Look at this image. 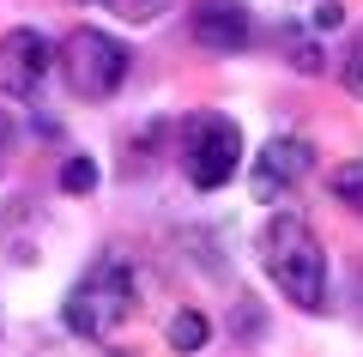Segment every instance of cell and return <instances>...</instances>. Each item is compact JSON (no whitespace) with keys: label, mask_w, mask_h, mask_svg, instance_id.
<instances>
[{"label":"cell","mask_w":363,"mask_h":357,"mask_svg":"<svg viewBox=\"0 0 363 357\" xmlns=\"http://www.w3.org/2000/svg\"><path fill=\"white\" fill-rule=\"evenodd\" d=\"M61 188L67 194H91L97 188V164H91V158H67L61 164Z\"/></svg>","instance_id":"8fae6325"},{"label":"cell","mask_w":363,"mask_h":357,"mask_svg":"<svg viewBox=\"0 0 363 357\" xmlns=\"http://www.w3.org/2000/svg\"><path fill=\"white\" fill-rule=\"evenodd\" d=\"M116 18H128V25H145V18H164L169 0H104Z\"/></svg>","instance_id":"30bf717a"},{"label":"cell","mask_w":363,"mask_h":357,"mask_svg":"<svg viewBox=\"0 0 363 357\" xmlns=\"http://www.w3.org/2000/svg\"><path fill=\"white\" fill-rule=\"evenodd\" d=\"M49 67H55V49L37 25H18L0 37V91L6 97H37Z\"/></svg>","instance_id":"8992f818"},{"label":"cell","mask_w":363,"mask_h":357,"mask_svg":"<svg viewBox=\"0 0 363 357\" xmlns=\"http://www.w3.org/2000/svg\"><path fill=\"white\" fill-rule=\"evenodd\" d=\"M236 321H242L236 339H260V309H255V303H236Z\"/></svg>","instance_id":"7c38bea8"},{"label":"cell","mask_w":363,"mask_h":357,"mask_svg":"<svg viewBox=\"0 0 363 357\" xmlns=\"http://www.w3.org/2000/svg\"><path fill=\"white\" fill-rule=\"evenodd\" d=\"M315 170V145L297 140V133H279V140H267L255 152V170H248V194H255L260 206H279L297 194V182Z\"/></svg>","instance_id":"5b68a950"},{"label":"cell","mask_w":363,"mask_h":357,"mask_svg":"<svg viewBox=\"0 0 363 357\" xmlns=\"http://www.w3.org/2000/svg\"><path fill=\"white\" fill-rule=\"evenodd\" d=\"M260 267H267V279L279 285V297L291 309H303V315L327 309V248L309 230V218H297V212L272 218L260 230Z\"/></svg>","instance_id":"6da1fadb"},{"label":"cell","mask_w":363,"mask_h":357,"mask_svg":"<svg viewBox=\"0 0 363 357\" xmlns=\"http://www.w3.org/2000/svg\"><path fill=\"white\" fill-rule=\"evenodd\" d=\"M128 43L121 37H109V31H97V25H79L73 37L61 43V79H67V91L73 97H85V103H109L121 91V79H128Z\"/></svg>","instance_id":"3957f363"},{"label":"cell","mask_w":363,"mask_h":357,"mask_svg":"<svg viewBox=\"0 0 363 357\" xmlns=\"http://www.w3.org/2000/svg\"><path fill=\"white\" fill-rule=\"evenodd\" d=\"M345 79H351V91L363 97V37L351 43V55H345Z\"/></svg>","instance_id":"4fadbf2b"},{"label":"cell","mask_w":363,"mask_h":357,"mask_svg":"<svg viewBox=\"0 0 363 357\" xmlns=\"http://www.w3.org/2000/svg\"><path fill=\"white\" fill-rule=\"evenodd\" d=\"M236 164H242V128H236L230 115L200 109V115L182 121V176L194 182L200 194L224 188L236 176Z\"/></svg>","instance_id":"277c9868"},{"label":"cell","mask_w":363,"mask_h":357,"mask_svg":"<svg viewBox=\"0 0 363 357\" xmlns=\"http://www.w3.org/2000/svg\"><path fill=\"white\" fill-rule=\"evenodd\" d=\"M188 37L206 55H242L255 43V13H248L242 0H200L194 13H188Z\"/></svg>","instance_id":"52a82bcc"},{"label":"cell","mask_w":363,"mask_h":357,"mask_svg":"<svg viewBox=\"0 0 363 357\" xmlns=\"http://www.w3.org/2000/svg\"><path fill=\"white\" fill-rule=\"evenodd\" d=\"M133 309H140L133 267L121 255H104V260H91L85 279L67 291L61 321H67V333H79V339H116V333L133 321Z\"/></svg>","instance_id":"7a4b0ae2"},{"label":"cell","mask_w":363,"mask_h":357,"mask_svg":"<svg viewBox=\"0 0 363 357\" xmlns=\"http://www.w3.org/2000/svg\"><path fill=\"white\" fill-rule=\"evenodd\" d=\"M327 188H333V200L345 206V212H357V218H363V158H351V164H339Z\"/></svg>","instance_id":"9c48e42d"},{"label":"cell","mask_w":363,"mask_h":357,"mask_svg":"<svg viewBox=\"0 0 363 357\" xmlns=\"http://www.w3.org/2000/svg\"><path fill=\"white\" fill-rule=\"evenodd\" d=\"M164 339H169V351H182V357H194L200 345L212 339V321L200 315V309H176V315H169V333H164Z\"/></svg>","instance_id":"ba28073f"},{"label":"cell","mask_w":363,"mask_h":357,"mask_svg":"<svg viewBox=\"0 0 363 357\" xmlns=\"http://www.w3.org/2000/svg\"><path fill=\"white\" fill-rule=\"evenodd\" d=\"M13 145V121H6V109H0V152Z\"/></svg>","instance_id":"5bb4252c"}]
</instances>
